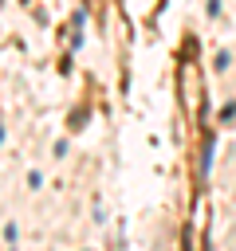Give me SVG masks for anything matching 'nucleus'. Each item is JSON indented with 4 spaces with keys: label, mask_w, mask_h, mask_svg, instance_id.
I'll return each instance as SVG.
<instances>
[{
    "label": "nucleus",
    "mask_w": 236,
    "mask_h": 251,
    "mask_svg": "<svg viewBox=\"0 0 236 251\" xmlns=\"http://www.w3.org/2000/svg\"><path fill=\"white\" fill-rule=\"evenodd\" d=\"M201 169H205V173H208V169H212V137H208V141H205V157H201Z\"/></svg>",
    "instance_id": "nucleus-1"
},
{
    "label": "nucleus",
    "mask_w": 236,
    "mask_h": 251,
    "mask_svg": "<svg viewBox=\"0 0 236 251\" xmlns=\"http://www.w3.org/2000/svg\"><path fill=\"white\" fill-rule=\"evenodd\" d=\"M0 141H4V129H0Z\"/></svg>",
    "instance_id": "nucleus-2"
}]
</instances>
